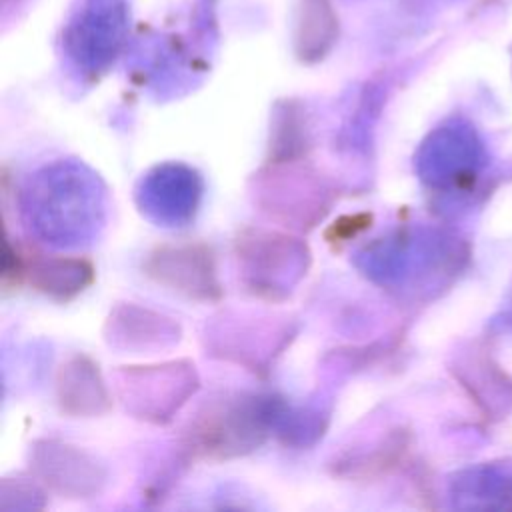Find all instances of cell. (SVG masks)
Returning a JSON list of instances; mask_svg holds the SVG:
<instances>
[{
    "instance_id": "cell-1",
    "label": "cell",
    "mask_w": 512,
    "mask_h": 512,
    "mask_svg": "<svg viewBox=\"0 0 512 512\" xmlns=\"http://www.w3.org/2000/svg\"><path fill=\"white\" fill-rule=\"evenodd\" d=\"M24 216L36 236L54 246H82L98 236L106 216L100 178L78 162L40 170L24 188Z\"/></svg>"
},
{
    "instance_id": "cell-2",
    "label": "cell",
    "mask_w": 512,
    "mask_h": 512,
    "mask_svg": "<svg viewBox=\"0 0 512 512\" xmlns=\"http://www.w3.org/2000/svg\"><path fill=\"white\" fill-rule=\"evenodd\" d=\"M280 416L282 406L274 398L224 396L206 404L192 420L188 446L200 456H238L254 450Z\"/></svg>"
},
{
    "instance_id": "cell-3",
    "label": "cell",
    "mask_w": 512,
    "mask_h": 512,
    "mask_svg": "<svg viewBox=\"0 0 512 512\" xmlns=\"http://www.w3.org/2000/svg\"><path fill=\"white\" fill-rule=\"evenodd\" d=\"M128 30V0H76L62 28L64 56L78 72L96 76L122 52Z\"/></svg>"
},
{
    "instance_id": "cell-4",
    "label": "cell",
    "mask_w": 512,
    "mask_h": 512,
    "mask_svg": "<svg viewBox=\"0 0 512 512\" xmlns=\"http://www.w3.org/2000/svg\"><path fill=\"white\" fill-rule=\"evenodd\" d=\"M236 254L248 286L274 298L302 276L308 264V250L302 242L278 232L246 230L236 240Z\"/></svg>"
},
{
    "instance_id": "cell-5",
    "label": "cell",
    "mask_w": 512,
    "mask_h": 512,
    "mask_svg": "<svg viewBox=\"0 0 512 512\" xmlns=\"http://www.w3.org/2000/svg\"><path fill=\"white\" fill-rule=\"evenodd\" d=\"M202 184L194 170L164 164L142 178L138 188L140 208L162 226H180L190 220L200 200Z\"/></svg>"
},
{
    "instance_id": "cell-6",
    "label": "cell",
    "mask_w": 512,
    "mask_h": 512,
    "mask_svg": "<svg viewBox=\"0 0 512 512\" xmlns=\"http://www.w3.org/2000/svg\"><path fill=\"white\" fill-rule=\"evenodd\" d=\"M146 272L158 284L188 298L212 300L220 296L214 258L204 246H164L150 254Z\"/></svg>"
},
{
    "instance_id": "cell-7",
    "label": "cell",
    "mask_w": 512,
    "mask_h": 512,
    "mask_svg": "<svg viewBox=\"0 0 512 512\" xmlns=\"http://www.w3.org/2000/svg\"><path fill=\"white\" fill-rule=\"evenodd\" d=\"M34 466L40 476L62 494L78 498L98 492L104 482V470L96 460L66 444L44 442L34 450Z\"/></svg>"
},
{
    "instance_id": "cell-8",
    "label": "cell",
    "mask_w": 512,
    "mask_h": 512,
    "mask_svg": "<svg viewBox=\"0 0 512 512\" xmlns=\"http://www.w3.org/2000/svg\"><path fill=\"white\" fill-rule=\"evenodd\" d=\"M20 276L28 278L32 286L52 298L68 300L82 292L92 282V266L82 258L64 256H32L26 258L20 250Z\"/></svg>"
},
{
    "instance_id": "cell-9",
    "label": "cell",
    "mask_w": 512,
    "mask_h": 512,
    "mask_svg": "<svg viewBox=\"0 0 512 512\" xmlns=\"http://www.w3.org/2000/svg\"><path fill=\"white\" fill-rule=\"evenodd\" d=\"M58 398L62 410L80 416L100 414L110 406V396L98 374V366L84 356H74L70 362L62 364L58 374Z\"/></svg>"
}]
</instances>
